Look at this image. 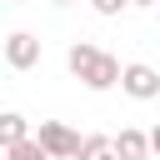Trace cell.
Listing matches in <instances>:
<instances>
[{
    "instance_id": "5b68a950",
    "label": "cell",
    "mask_w": 160,
    "mask_h": 160,
    "mask_svg": "<svg viewBox=\"0 0 160 160\" xmlns=\"http://www.w3.org/2000/svg\"><path fill=\"white\" fill-rule=\"evenodd\" d=\"M110 155H115V160H150V145H145V130H135V125L115 130V135H110Z\"/></svg>"
},
{
    "instance_id": "6da1fadb",
    "label": "cell",
    "mask_w": 160,
    "mask_h": 160,
    "mask_svg": "<svg viewBox=\"0 0 160 160\" xmlns=\"http://www.w3.org/2000/svg\"><path fill=\"white\" fill-rule=\"evenodd\" d=\"M65 65H70V75H75L85 90H115V85H120V60H115L110 50L90 45V40H75V45L65 50Z\"/></svg>"
},
{
    "instance_id": "8992f818",
    "label": "cell",
    "mask_w": 160,
    "mask_h": 160,
    "mask_svg": "<svg viewBox=\"0 0 160 160\" xmlns=\"http://www.w3.org/2000/svg\"><path fill=\"white\" fill-rule=\"evenodd\" d=\"M30 135V120L20 115V110H0V150H10V145H20Z\"/></svg>"
},
{
    "instance_id": "30bf717a",
    "label": "cell",
    "mask_w": 160,
    "mask_h": 160,
    "mask_svg": "<svg viewBox=\"0 0 160 160\" xmlns=\"http://www.w3.org/2000/svg\"><path fill=\"white\" fill-rule=\"evenodd\" d=\"M145 145H150V155L160 160V125H155V130H145Z\"/></svg>"
},
{
    "instance_id": "277c9868",
    "label": "cell",
    "mask_w": 160,
    "mask_h": 160,
    "mask_svg": "<svg viewBox=\"0 0 160 160\" xmlns=\"http://www.w3.org/2000/svg\"><path fill=\"white\" fill-rule=\"evenodd\" d=\"M120 90L130 100H155L160 95V70L145 65V60H130V65H120Z\"/></svg>"
},
{
    "instance_id": "9a60e30c",
    "label": "cell",
    "mask_w": 160,
    "mask_h": 160,
    "mask_svg": "<svg viewBox=\"0 0 160 160\" xmlns=\"http://www.w3.org/2000/svg\"><path fill=\"white\" fill-rule=\"evenodd\" d=\"M155 10H160V0H155Z\"/></svg>"
},
{
    "instance_id": "ba28073f",
    "label": "cell",
    "mask_w": 160,
    "mask_h": 160,
    "mask_svg": "<svg viewBox=\"0 0 160 160\" xmlns=\"http://www.w3.org/2000/svg\"><path fill=\"white\" fill-rule=\"evenodd\" d=\"M100 150H110V135H80L75 160H90V155H100Z\"/></svg>"
},
{
    "instance_id": "4fadbf2b",
    "label": "cell",
    "mask_w": 160,
    "mask_h": 160,
    "mask_svg": "<svg viewBox=\"0 0 160 160\" xmlns=\"http://www.w3.org/2000/svg\"><path fill=\"white\" fill-rule=\"evenodd\" d=\"M55 5H75V0H55Z\"/></svg>"
},
{
    "instance_id": "7a4b0ae2",
    "label": "cell",
    "mask_w": 160,
    "mask_h": 160,
    "mask_svg": "<svg viewBox=\"0 0 160 160\" xmlns=\"http://www.w3.org/2000/svg\"><path fill=\"white\" fill-rule=\"evenodd\" d=\"M35 135V145L50 155V160H75V145H80V135L65 125V120H40V130H30Z\"/></svg>"
},
{
    "instance_id": "52a82bcc",
    "label": "cell",
    "mask_w": 160,
    "mask_h": 160,
    "mask_svg": "<svg viewBox=\"0 0 160 160\" xmlns=\"http://www.w3.org/2000/svg\"><path fill=\"white\" fill-rule=\"evenodd\" d=\"M5 160H50V155L35 145V135H25L20 145H10V150H5Z\"/></svg>"
},
{
    "instance_id": "9c48e42d",
    "label": "cell",
    "mask_w": 160,
    "mask_h": 160,
    "mask_svg": "<svg viewBox=\"0 0 160 160\" xmlns=\"http://www.w3.org/2000/svg\"><path fill=\"white\" fill-rule=\"evenodd\" d=\"M90 5H95V15H105V20H110V15H120L130 0H90Z\"/></svg>"
},
{
    "instance_id": "5bb4252c",
    "label": "cell",
    "mask_w": 160,
    "mask_h": 160,
    "mask_svg": "<svg viewBox=\"0 0 160 160\" xmlns=\"http://www.w3.org/2000/svg\"><path fill=\"white\" fill-rule=\"evenodd\" d=\"M20 5H30V0H20Z\"/></svg>"
},
{
    "instance_id": "8fae6325",
    "label": "cell",
    "mask_w": 160,
    "mask_h": 160,
    "mask_svg": "<svg viewBox=\"0 0 160 160\" xmlns=\"http://www.w3.org/2000/svg\"><path fill=\"white\" fill-rule=\"evenodd\" d=\"M130 5H140V10H155V0H130Z\"/></svg>"
},
{
    "instance_id": "7c38bea8",
    "label": "cell",
    "mask_w": 160,
    "mask_h": 160,
    "mask_svg": "<svg viewBox=\"0 0 160 160\" xmlns=\"http://www.w3.org/2000/svg\"><path fill=\"white\" fill-rule=\"evenodd\" d=\"M90 160H115V155H110V150H100V155H90Z\"/></svg>"
},
{
    "instance_id": "3957f363",
    "label": "cell",
    "mask_w": 160,
    "mask_h": 160,
    "mask_svg": "<svg viewBox=\"0 0 160 160\" xmlns=\"http://www.w3.org/2000/svg\"><path fill=\"white\" fill-rule=\"evenodd\" d=\"M40 55H45V45H40L35 30H10L5 35V65L10 70H35Z\"/></svg>"
}]
</instances>
